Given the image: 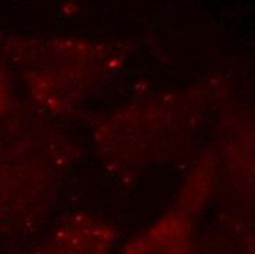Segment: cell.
I'll return each instance as SVG.
<instances>
[{
	"label": "cell",
	"instance_id": "obj_1",
	"mask_svg": "<svg viewBox=\"0 0 255 254\" xmlns=\"http://www.w3.org/2000/svg\"><path fill=\"white\" fill-rule=\"evenodd\" d=\"M12 99H13V91H12L10 76L3 60L0 59V115H4L9 110Z\"/></svg>",
	"mask_w": 255,
	"mask_h": 254
}]
</instances>
